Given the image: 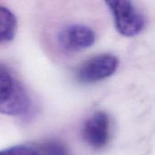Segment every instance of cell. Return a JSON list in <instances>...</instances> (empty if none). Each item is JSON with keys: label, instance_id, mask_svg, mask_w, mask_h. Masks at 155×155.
Wrapping results in <instances>:
<instances>
[{"label": "cell", "instance_id": "6da1fadb", "mask_svg": "<svg viewBox=\"0 0 155 155\" xmlns=\"http://www.w3.org/2000/svg\"><path fill=\"white\" fill-rule=\"evenodd\" d=\"M30 97L12 71L0 64V114L20 116L28 113Z\"/></svg>", "mask_w": 155, "mask_h": 155}, {"label": "cell", "instance_id": "7a4b0ae2", "mask_svg": "<svg viewBox=\"0 0 155 155\" xmlns=\"http://www.w3.org/2000/svg\"><path fill=\"white\" fill-rule=\"evenodd\" d=\"M96 40L94 29L81 21H71L59 25L55 31L56 49L64 54H73L91 47Z\"/></svg>", "mask_w": 155, "mask_h": 155}, {"label": "cell", "instance_id": "3957f363", "mask_svg": "<svg viewBox=\"0 0 155 155\" xmlns=\"http://www.w3.org/2000/svg\"><path fill=\"white\" fill-rule=\"evenodd\" d=\"M114 15L117 31L124 36H134L144 27L145 18L134 3L128 0L108 1L105 3Z\"/></svg>", "mask_w": 155, "mask_h": 155}, {"label": "cell", "instance_id": "277c9868", "mask_svg": "<svg viewBox=\"0 0 155 155\" xmlns=\"http://www.w3.org/2000/svg\"><path fill=\"white\" fill-rule=\"evenodd\" d=\"M118 67V59L111 54L95 55L83 63L76 73L81 83L91 84L111 76Z\"/></svg>", "mask_w": 155, "mask_h": 155}, {"label": "cell", "instance_id": "5b68a950", "mask_svg": "<svg viewBox=\"0 0 155 155\" xmlns=\"http://www.w3.org/2000/svg\"><path fill=\"white\" fill-rule=\"evenodd\" d=\"M83 137L84 141L95 149L104 148L110 138V121L104 112L94 114L84 124Z\"/></svg>", "mask_w": 155, "mask_h": 155}, {"label": "cell", "instance_id": "8992f818", "mask_svg": "<svg viewBox=\"0 0 155 155\" xmlns=\"http://www.w3.org/2000/svg\"><path fill=\"white\" fill-rule=\"evenodd\" d=\"M16 18L5 6L0 5V44L10 42L16 32Z\"/></svg>", "mask_w": 155, "mask_h": 155}, {"label": "cell", "instance_id": "52a82bcc", "mask_svg": "<svg viewBox=\"0 0 155 155\" xmlns=\"http://www.w3.org/2000/svg\"><path fill=\"white\" fill-rule=\"evenodd\" d=\"M41 155H70L64 144L58 141H50L42 146Z\"/></svg>", "mask_w": 155, "mask_h": 155}, {"label": "cell", "instance_id": "ba28073f", "mask_svg": "<svg viewBox=\"0 0 155 155\" xmlns=\"http://www.w3.org/2000/svg\"><path fill=\"white\" fill-rule=\"evenodd\" d=\"M0 155H41V153L34 147L27 145H17L0 151Z\"/></svg>", "mask_w": 155, "mask_h": 155}]
</instances>
